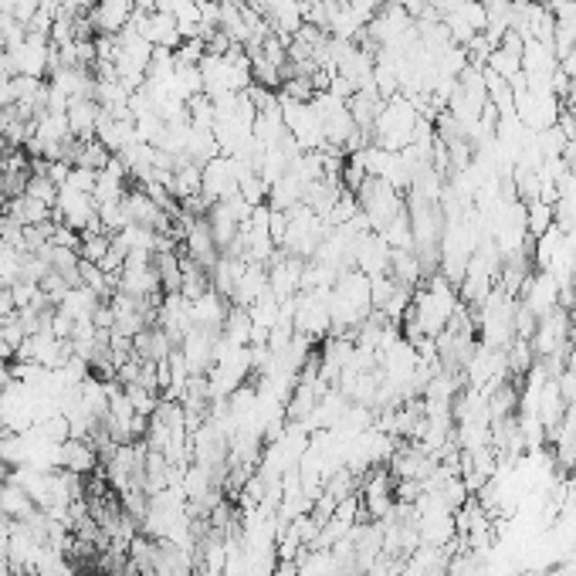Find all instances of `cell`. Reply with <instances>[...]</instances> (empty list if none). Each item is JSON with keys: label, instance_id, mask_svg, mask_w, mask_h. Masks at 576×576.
<instances>
[{"label": "cell", "instance_id": "cell-15", "mask_svg": "<svg viewBox=\"0 0 576 576\" xmlns=\"http://www.w3.org/2000/svg\"><path fill=\"white\" fill-rule=\"evenodd\" d=\"M11 143H7V136H4V133H0V163H4V156H7V153H11Z\"/></svg>", "mask_w": 576, "mask_h": 576}, {"label": "cell", "instance_id": "cell-11", "mask_svg": "<svg viewBox=\"0 0 576 576\" xmlns=\"http://www.w3.org/2000/svg\"><path fill=\"white\" fill-rule=\"evenodd\" d=\"M24 194L27 197H34V201H41V203H48V207H54V201H58V184L48 180V174H31Z\"/></svg>", "mask_w": 576, "mask_h": 576}, {"label": "cell", "instance_id": "cell-16", "mask_svg": "<svg viewBox=\"0 0 576 576\" xmlns=\"http://www.w3.org/2000/svg\"><path fill=\"white\" fill-rule=\"evenodd\" d=\"M14 4L17 0H0V14H14Z\"/></svg>", "mask_w": 576, "mask_h": 576}, {"label": "cell", "instance_id": "cell-13", "mask_svg": "<svg viewBox=\"0 0 576 576\" xmlns=\"http://www.w3.org/2000/svg\"><path fill=\"white\" fill-rule=\"evenodd\" d=\"M95 180H99V174H95V170H85V166H71V174H68L65 187L81 190V194H92Z\"/></svg>", "mask_w": 576, "mask_h": 576}, {"label": "cell", "instance_id": "cell-8", "mask_svg": "<svg viewBox=\"0 0 576 576\" xmlns=\"http://www.w3.org/2000/svg\"><path fill=\"white\" fill-rule=\"evenodd\" d=\"M102 306V298L92 292V288H85V285H75V288H68L65 295H61V302H58V312H65V316H71L75 322L81 319H92L95 308Z\"/></svg>", "mask_w": 576, "mask_h": 576}, {"label": "cell", "instance_id": "cell-14", "mask_svg": "<svg viewBox=\"0 0 576 576\" xmlns=\"http://www.w3.org/2000/svg\"><path fill=\"white\" fill-rule=\"evenodd\" d=\"M38 11H41V0H17V4H14V21H21V24H31V21H34V17H38Z\"/></svg>", "mask_w": 576, "mask_h": 576}, {"label": "cell", "instance_id": "cell-6", "mask_svg": "<svg viewBox=\"0 0 576 576\" xmlns=\"http://www.w3.org/2000/svg\"><path fill=\"white\" fill-rule=\"evenodd\" d=\"M99 112L102 106L95 102V99H71L68 102V133L75 136V139H95V126H99Z\"/></svg>", "mask_w": 576, "mask_h": 576}, {"label": "cell", "instance_id": "cell-9", "mask_svg": "<svg viewBox=\"0 0 576 576\" xmlns=\"http://www.w3.org/2000/svg\"><path fill=\"white\" fill-rule=\"evenodd\" d=\"M7 214L17 217L24 228H38V224L54 221V207H48V203H41V201H34V197H27V194H21V197L7 201Z\"/></svg>", "mask_w": 576, "mask_h": 576}, {"label": "cell", "instance_id": "cell-5", "mask_svg": "<svg viewBox=\"0 0 576 576\" xmlns=\"http://www.w3.org/2000/svg\"><path fill=\"white\" fill-rule=\"evenodd\" d=\"M228 298L214 288H207L201 298H194L190 302V316H194V326H201V329H221L224 319H228Z\"/></svg>", "mask_w": 576, "mask_h": 576}, {"label": "cell", "instance_id": "cell-12", "mask_svg": "<svg viewBox=\"0 0 576 576\" xmlns=\"http://www.w3.org/2000/svg\"><path fill=\"white\" fill-rule=\"evenodd\" d=\"M525 228H529V234H533V238H543V234L552 228V207H550V203H546V201H533V203H529V224H525Z\"/></svg>", "mask_w": 576, "mask_h": 576}, {"label": "cell", "instance_id": "cell-7", "mask_svg": "<svg viewBox=\"0 0 576 576\" xmlns=\"http://www.w3.org/2000/svg\"><path fill=\"white\" fill-rule=\"evenodd\" d=\"M61 468L75 471V475H89L99 468V451L92 441H79V438H68L61 444Z\"/></svg>", "mask_w": 576, "mask_h": 576}, {"label": "cell", "instance_id": "cell-18", "mask_svg": "<svg viewBox=\"0 0 576 576\" xmlns=\"http://www.w3.org/2000/svg\"><path fill=\"white\" fill-rule=\"evenodd\" d=\"M217 4H224V0H217Z\"/></svg>", "mask_w": 576, "mask_h": 576}, {"label": "cell", "instance_id": "cell-4", "mask_svg": "<svg viewBox=\"0 0 576 576\" xmlns=\"http://www.w3.org/2000/svg\"><path fill=\"white\" fill-rule=\"evenodd\" d=\"M116 292L133 295V298H156V292H160L156 265H122Z\"/></svg>", "mask_w": 576, "mask_h": 576}, {"label": "cell", "instance_id": "cell-3", "mask_svg": "<svg viewBox=\"0 0 576 576\" xmlns=\"http://www.w3.org/2000/svg\"><path fill=\"white\" fill-rule=\"evenodd\" d=\"M133 11H136L133 0H99L89 17H92L95 24V34H119L133 21Z\"/></svg>", "mask_w": 576, "mask_h": 576}, {"label": "cell", "instance_id": "cell-2", "mask_svg": "<svg viewBox=\"0 0 576 576\" xmlns=\"http://www.w3.org/2000/svg\"><path fill=\"white\" fill-rule=\"evenodd\" d=\"M201 194L211 201V207L238 194V170H234V160H231V156L221 153V156H214V160L203 166Z\"/></svg>", "mask_w": 576, "mask_h": 576}, {"label": "cell", "instance_id": "cell-10", "mask_svg": "<svg viewBox=\"0 0 576 576\" xmlns=\"http://www.w3.org/2000/svg\"><path fill=\"white\" fill-rule=\"evenodd\" d=\"M109 244H112V234H106L102 228H89V231H81V244H79V255L81 261H102L109 251Z\"/></svg>", "mask_w": 576, "mask_h": 576}, {"label": "cell", "instance_id": "cell-17", "mask_svg": "<svg viewBox=\"0 0 576 576\" xmlns=\"http://www.w3.org/2000/svg\"><path fill=\"white\" fill-rule=\"evenodd\" d=\"M7 207V194H4V180H0V211Z\"/></svg>", "mask_w": 576, "mask_h": 576}, {"label": "cell", "instance_id": "cell-1", "mask_svg": "<svg viewBox=\"0 0 576 576\" xmlns=\"http://www.w3.org/2000/svg\"><path fill=\"white\" fill-rule=\"evenodd\" d=\"M54 221L71 231L99 228V203L92 194H81L71 187H58V201H54Z\"/></svg>", "mask_w": 576, "mask_h": 576}]
</instances>
